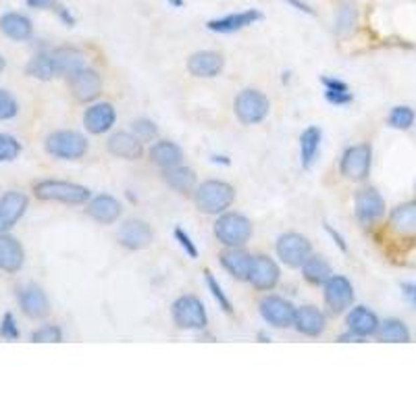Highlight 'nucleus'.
Returning <instances> with one entry per match:
<instances>
[{
  "label": "nucleus",
  "instance_id": "obj_1",
  "mask_svg": "<svg viewBox=\"0 0 416 416\" xmlns=\"http://www.w3.org/2000/svg\"><path fill=\"white\" fill-rule=\"evenodd\" d=\"M236 200V189L232 183L221 179H208L200 183L194 192L196 208L204 215H221Z\"/></svg>",
  "mask_w": 416,
  "mask_h": 416
},
{
  "label": "nucleus",
  "instance_id": "obj_2",
  "mask_svg": "<svg viewBox=\"0 0 416 416\" xmlns=\"http://www.w3.org/2000/svg\"><path fill=\"white\" fill-rule=\"evenodd\" d=\"M34 194L44 202H62V204H83L92 198V192L86 185L60 181V179H44L34 185Z\"/></svg>",
  "mask_w": 416,
  "mask_h": 416
},
{
  "label": "nucleus",
  "instance_id": "obj_3",
  "mask_svg": "<svg viewBox=\"0 0 416 416\" xmlns=\"http://www.w3.org/2000/svg\"><path fill=\"white\" fill-rule=\"evenodd\" d=\"M215 236L225 248H241L252 238V221L239 213H221L215 223Z\"/></svg>",
  "mask_w": 416,
  "mask_h": 416
},
{
  "label": "nucleus",
  "instance_id": "obj_4",
  "mask_svg": "<svg viewBox=\"0 0 416 416\" xmlns=\"http://www.w3.org/2000/svg\"><path fill=\"white\" fill-rule=\"evenodd\" d=\"M46 152L62 161H79L88 152V140L73 129H60L46 137Z\"/></svg>",
  "mask_w": 416,
  "mask_h": 416
},
{
  "label": "nucleus",
  "instance_id": "obj_5",
  "mask_svg": "<svg viewBox=\"0 0 416 416\" xmlns=\"http://www.w3.org/2000/svg\"><path fill=\"white\" fill-rule=\"evenodd\" d=\"M173 321L183 331H202L208 325L206 308L196 296H181L173 302Z\"/></svg>",
  "mask_w": 416,
  "mask_h": 416
},
{
  "label": "nucleus",
  "instance_id": "obj_6",
  "mask_svg": "<svg viewBox=\"0 0 416 416\" xmlns=\"http://www.w3.org/2000/svg\"><path fill=\"white\" fill-rule=\"evenodd\" d=\"M269 98L260 92V90H241L236 100H234V111H236V117H238L243 125H256V123H262L269 115Z\"/></svg>",
  "mask_w": 416,
  "mask_h": 416
},
{
  "label": "nucleus",
  "instance_id": "obj_7",
  "mask_svg": "<svg viewBox=\"0 0 416 416\" xmlns=\"http://www.w3.org/2000/svg\"><path fill=\"white\" fill-rule=\"evenodd\" d=\"M373 165V148L368 144L350 146L340 163V173L350 181H364L370 175Z\"/></svg>",
  "mask_w": 416,
  "mask_h": 416
},
{
  "label": "nucleus",
  "instance_id": "obj_8",
  "mask_svg": "<svg viewBox=\"0 0 416 416\" xmlns=\"http://www.w3.org/2000/svg\"><path fill=\"white\" fill-rule=\"evenodd\" d=\"M281 279V271L277 267V262L264 254H256L252 256V264H250V275H248V283L258 290V292H271L277 288Z\"/></svg>",
  "mask_w": 416,
  "mask_h": 416
},
{
  "label": "nucleus",
  "instance_id": "obj_9",
  "mask_svg": "<svg viewBox=\"0 0 416 416\" xmlns=\"http://www.w3.org/2000/svg\"><path fill=\"white\" fill-rule=\"evenodd\" d=\"M275 250H277V256L281 258V262L288 264L290 269H300L306 262V258L312 254L310 241L296 232L283 234L281 238L277 239Z\"/></svg>",
  "mask_w": 416,
  "mask_h": 416
},
{
  "label": "nucleus",
  "instance_id": "obj_10",
  "mask_svg": "<svg viewBox=\"0 0 416 416\" xmlns=\"http://www.w3.org/2000/svg\"><path fill=\"white\" fill-rule=\"evenodd\" d=\"M262 318L277 329H288L294 327V318H296V308L292 306V302H288L281 296H264L258 304Z\"/></svg>",
  "mask_w": 416,
  "mask_h": 416
},
{
  "label": "nucleus",
  "instance_id": "obj_11",
  "mask_svg": "<svg viewBox=\"0 0 416 416\" xmlns=\"http://www.w3.org/2000/svg\"><path fill=\"white\" fill-rule=\"evenodd\" d=\"M325 304L333 314H342L354 304V286L344 275H331L325 281Z\"/></svg>",
  "mask_w": 416,
  "mask_h": 416
},
{
  "label": "nucleus",
  "instance_id": "obj_12",
  "mask_svg": "<svg viewBox=\"0 0 416 416\" xmlns=\"http://www.w3.org/2000/svg\"><path fill=\"white\" fill-rule=\"evenodd\" d=\"M69 90L79 102H92L102 92V79H100L98 71L83 67L69 75Z\"/></svg>",
  "mask_w": 416,
  "mask_h": 416
},
{
  "label": "nucleus",
  "instance_id": "obj_13",
  "mask_svg": "<svg viewBox=\"0 0 416 416\" xmlns=\"http://www.w3.org/2000/svg\"><path fill=\"white\" fill-rule=\"evenodd\" d=\"M385 215V200L375 187H364L356 194V217L360 223H377Z\"/></svg>",
  "mask_w": 416,
  "mask_h": 416
},
{
  "label": "nucleus",
  "instance_id": "obj_14",
  "mask_svg": "<svg viewBox=\"0 0 416 416\" xmlns=\"http://www.w3.org/2000/svg\"><path fill=\"white\" fill-rule=\"evenodd\" d=\"M27 210V196L21 192H6L0 198V234L11 232Z\"/></svg>",
  "mask_w": 416,
  "mask_h": 416
},
{
  "label": "nucleus",
  "instance_id": "obj_15",
  "mask_svg": "<svg viewBox=\"0 0 416 416\" xmlns=\"http://www.w3.org/2000/svg\"><path fill=\"white\" fill-rule=\"evenodd\" d=\"M260 19H262V13L260 11L248 8V11H241V13L225 15L221 19H210L206 23V27L210 32H217V34H234V32H239V29H246V27L254 25Z\"/></svg>",
  "mask_w": 416,
  "mask_h": 416
},
{
  "label": "nucleus",
  "instance_id": "obj_16",
  "mask_svg": "<svg viewBox=\"0 0 416 416\" xmlns=\"http://www.w3.org/2000/svg\"><path fill=\"white\" fill-rule=\"evenodd\" d=\"M119 243L127 250H144L152 243V227L146 221L129 219L121 225Z\"/></svg>",
  "mask_w": 416,
  "mask_h": 416
},
{
  "label": "nucleus",
  "instance_id": "obj_17",
  "mask_svg": "<svg viewBox=\"0 0 416 416\" xmlns=\"http://www.w3.org/2000/svg\"><path fill=\"white\" fill-rule=\"evenodd\" d=\"M109 152L117 159L137 161L144 154V142L133 131H117L109 137Z\"/></svg>",
  "mask_w": 416,
  "mask_h": 416
},
{
  "label": "nucleus",
  "instance_id": "obj_18",
  "mask_svg": "<svg viewBox=\"0 0 416 416\" xmlns=\"http://www.w3.org/2000/svg\"><path fill=\"white\" fill-rule=\"evenodd\" d=\"M223 67H225V59L215 51H200L187 59V71L200 79L217 77L223 71Z\"/></svg>",
  "mask_w": 416,
  "mask_h": 416
},
{
  "label": "nucleus",
  "instance_id": "obj_19",
  "mask_svg": "<svg viewBox=\"0 0 416 416\" xmlns=\"http://www.w3.org/2000/svg\"><path fill=\"white\" fill-rule=\"evenodd\" d=\"M121 210H123L121 202L111 194H100V196L92 198L86 208L88 217L102 225H113L121 217Z\"/></svg>",
  "mask_w": 416,
  "mask_h": 416
},
{
  "label": "nucleus",
  "instance_id": "obj_20",
  "mask_svg": "<svg viewBox=\"0 0 416 416\" xmlns=\"http://www.w3.org/2000/svg\"><path fill=\"white\" fill-rule=\"evenodd\" d=\"M19 304H21L23 314L29 316V318H36L38 321V318H44V316L51 314V302H48V297H46L42 288H38L34 283L25 286L19 292Z\"/></svg>",
  "mask_w": 416,
  "mask_h": 416
},
{
  "label": "nucleus",
  "instance_id": "obj_21",
  "mask_svg": "<svg viewBox=\"0 0 416 416\" xmlns=\"http://www.w3.org/2000/svg\"><path fill=\"white\" fill-rule=\"evenodd\" d=\"M117 121V113L115 107L111 102H98L92 105L86 113H83V127L94 133V135H102L107 133Z\"/></svg>",
  "mask_w": 416,
  "mask_h": 416
},
{
  "label": "nucleus",
  "instance_id": "obj_22",
  "mask_svg": "<svg viewBox=\"0 0 416 416\" xmlns=\"http://www.w3.org/2000/svg\"><path fill=\"white\" fill-rule=\"evenodd\" d=\"M294 327L302 335L306 337H318L325 327H327V321H325V314L316 308V306H300L296 308V318H294Z\"/></svg>",
  "mask_w": 416,
  "mask_h": 416
},
{
  "label": "nucleus",
  "instance_id": "obj_23",
  "mask_svg": "<svg viewBox=\"0 0 416 416\" xmlns=\"http://www.w3.org/2000/svg\"><path fill=\"white\" fill-rule=\"evenodd\" d=\"M346 323H348V331H352L360 340L370 337V335H377V329L381 325L379 318H377V314L370 308H366V306H354L348 312Z\"/></svg>",
  "mask_w": 416,
  "mask_h": 416
},
{
  "label": "nucleus",
  "instance_id": "obj_24",
  "mask_svg": "<svg viewBox=\"0 0 416 416\" xmlns=\"http://www.w3.org/2000/svg\"><path fill=\"white\" fill-rule=\"evenodd\" d=\"M148 156L163 171L177 167V165H181V161H183L181 148H179L175 142H171V140H159V142H154L150 146V150H148Z\"/></svg>",
  "mask_w": 416,
  "mask_h": 416
},
{
  "label": "nucleus",
  "instance_id": "obj_25",
  "mask_svg": "<svg viewBox=\"0 0 416 416\" xmlns=\"http://www.w3.org/2000/svg\"><path fill=\"white\" fill-rule=\"evenodd\" d=\"M0 32H2L6 38L15 40V42H25V40L32 38L34 25H32V21H29L25 15H21V13H4V15L0 17Z\"/></svg>",
  "mask_w": 416,
  "mask_h": 416
},
{
  "label": "nucleus",
  "instance_id": "obj_26",
  "mask_svg": "<svg viewBox=\"0 0 416 416\" xmlns=\"http://www.w3.org/2000/svg\"><path fill=\"white\" fill-rule=\"evenodd\" d=\"M219 260H221V264L225 267V271L232 277H236L238 281H248L252 256L246 250H241V248H227L225 252H221Z\"/></svg>",
  "mask_w": 416,
  "mask_h": 416
},
{
  "label": "nucleus",
  "instance_id": "obj_27",
  "mask_svg": "<svg viewBox=\"0 0 416 416\" xmlns=\"http://www.w3.org/2000/svg\"><path fill=\"white\" fill-rule=\"evenodd\" d=\"M389 225L402 238H416V200L394 208L389 215Z\"/></svg>",
  "mask_w": 416,
  "mask_h": 416
},
{
  "label": "nucleus",
  "instance_id": "obj_28",
  "mask_svg": "<svg viewBox=\"0 0 416 416\" xmlns=\"http://www.w3.org/2000/svg\"><path fill=\"white\" fill-rule=\"evenodd\" d=\"M25 252L21 243L8 234H0V269L6 273H17L23 267Z\"/></svg>",
  "mask_w": 416,
  "mask_h": 416
},
{
  "label": "nucleus",
  "instance_id": "obj_29",
  "mask_svg": "<svg viewBox=\"0 0 416 416\" xmlns=\"http://www.w3.org/2000/svg\"><path fill=\"white\" fill-rule=\"evenodd\" d=\"M51 55H53L59 77H69L71 73H75V71H79V69L86 67V55L81 51H75V48H57Z\"/></svg>",
  "mask_w": 416,
  "mask_h": 416
},
{
  "label": "nucleus",
  "instance_id": "obj_30",
  "mask_svg": "<svg viewBox=\"0 0 416 416\" xmlns=\"http://www.w3.org/2000/svg\"><path fill=\"white\" fill-rule=\"evenodd\" d=\"M321 140H323V131L318 127H306L300 135V159H302V167L304 169H310L316 154H318V148H321Z\"/></svg>",
  "mask_w": 416,
  "mask_h": 416
},
{
  "label": "nucleus",
  "instance_id": "obj_31",
  "mask_svg": "<svg viewBox=\"0 0 416 416\" xmlns=\"http://www.w3.org/2000/svg\"><path fill=\"white\" fill-rule=\"evenodd\" d=\"M163 177L167 181V185L171 187V189H175L177 194H192V192H196V183H198V177H196V173H194V169H189V167H173V169H165V173H163Z\"/></svg>",
  "mask_w": 416,
  "mask_h": 416
},
{
  "label": "nucleus",
  "instance_id": "obj_32",
  "mask_svg": "<svg viewBox=\"0 0 416 416\" xmlns=\"http://www.w3.org/2000/svg\"><path fill=\"white\" fill-rule=\"evenodd\" d=\"M300 269H302L304 279L312 286H325V281L333 275L331 264L323 256H316V254H310Z\"/></svg>",
  "mask_w": 416,
  "mask_h": 416
},
{
  "label": "nucleus",
  "instance_id": "obj_33",
  "mask_svg": "<svg viewBox=\"0 0 416 416\" xmlns=\"http://www.w3.org/2000/svg\"><path fill=\"white\" fill-rule=\"evenodd\" d=\"M25 73L34 79H40V81H51L55 77H59L57 73V67H55V60H53V55L51 53H42L38 57L27 62L25 67Z\"/></svg>",
  "mask_w": 416,
  "mask_h": 416
},
{
  "label": "nucleus",
  "instance_id": "obj_34",
  "mask_svg": "<svg viewBox=\"0 0 416 416\" xmlns=\"http://www.w3.org/2000/svg\"><path fill=\"white\" fill-rule=\"evenodd\" d=\"M377 337L381 342H389V344H406V342H410V331H408V327L402 321L387 318V321H383L379 325Z\"/></svg>",
  "mask_w": 416,
  "mask_h": 416
},
{
  "label": "nucleus",
  "instance_id": "obj_35",
  "mask_svg": "<svg viewBox=\"0 0 416 416\" xmlns=\"http://www.w3.org/2000/svg\"><path fill=\"white\" fill-rule=\"evenodd\" d=\"M356 27V4L352 0H344L335 11V34L350 36Z\"/></svg>",
  "mask_w": 416,
  "mask_h": 416
},
{
  "label": "nucleus",
  "instance_id": "obj_36",
  "mask_svg": "<svg viewBox=\"0 0 416 416\" xmlns=\"http://www.w3.org/2000/svg\"><path fill=\"white\" fill-rule=\"evenodd\" d=\"M387 123L394 129H402V131L410 129L415 125V111L410 107H396V109H391Z\"/></svg>",
  "mask_w": 416,
  "mask_h": 416
},
{
  "label": "nucleus",
  "instance_id": "obj_37",
  "mask_svg": "<svg viewBox=\"0 0 416 416\" xmlns=\"http://www.w3.org/2000/svg\"><path fill=\"white\" fill-rule=\"evenodd\" d=\"M204 279H206V286H208V292L213 294V297L221 304V308L227 312V314H234V304L229 302V297L225 296V292H223V288H221V283L215 279V275L210 273V271H204Z\"/></svg>",
  "mask_w": 416,
  "mask_h": 416
},
{
  "label": "nucleus",
  "instance_id": "obj_38",
  "mask_svg": "<svg viewBox=\"0 0 416 416\" xmlns=\"http://www.w3.org/2000/svg\"><path fill=\"white\" fill-rule=\"evenodd\" d=\"M32 342L36 344H59L62 342V331L57 325H42L32 333Z\"/></svg>",
  "mask_w": 416,
  "mask_h": 416
},
{
  "label": "nucleus",
  "instance_id": "obj_39",
  "mask_svg": "<svg viewBox=\"0 0 416 416\" xmlns=\"http://www.w3.org/2000/svg\"><path fill=\"white\" fill-rule=\"evenodd\" d=\"M21 154V144L13 135L0 133V163H11Z\"/></svg>",
  "mask_w": 416,
  "mask_h": 416
},
{
  "label": "nucleus",
  "instance_id": "obj_40",
  "mask_svg": "<svg viewBox=\"0 0 416 416\" xmlns=\"http://www.w3.org/2000/svg\"><path fill=\"white\" fill-rule=\"evenodd\" d=\"M131 131L142 140V142H150L159 135V127L148 119H135L131 123Z\"/></svg>",
  "mask_w": 416,
  "mask_h": 416
},
{
  "label": "nucleus",
  "instance_id": "obj_41",
  "mask_svg": "<svg viewBox=\"0 0 416 416\" xmlns=\"http://www.w3.org/2000/svg\"><path fill=\"white\" fill-rule=\"evenodd\" d=\"M19 335L21 333H19V327L15 323V316L11 312H6L0 321V337L6 340V342H15V340H19Z\"/></svg>",
  "mask_w": 416,
  "mask_h": 416
},
{
  "label": "nucleus",
  "instance_id": "obj_42",
  "mask_svg": "<svg viewBox=\"0 0 416 416\" xmlns=\"http://www.w3.org/2000/svg\"><path fill=\"white\" fill-rule=\"evenodd\" d=\"M17 113H19L17 100H15L8 92H4V96H2V100H0V121L13 119V117H17Z\"/></svg>",
  "mask_w": 416,
  "mask_h": 416
},
{
  "label": "nucleus",
  "instance_id": "obj_43",
  "mask_svg": "<svg viewBox=\"0 0 416 416\" xmlns=\"http://www.w3.org/2000/svg\"><path fill=\"white\" fill-rule=\"evenodd\" d=\"M175 239L179 241V246H181V248L187 252V256H189V258H198V248L194 246L192 238H189V236H187V234H185L181 227H177V229H175Z\"/></svg>",
  "mask_w": 416,
  "mask_h": 416
},
{
  "label": "nucleus",
  "instance_id": "obj_44",
  "mask_svg": "<svg viewBox=\"0 0 416 416\" xmlns=\"http://www.w3.org/2000/svg\"><path fill=\"white\" fill-rule=\"evenodd\" d=\"M325 98H327L331 105H335V107H344V105H350L354 96H352L350 90H348V92H325Z\"/></svg>",
  "mask_w": 416,
  "mask_h": 416
},
{
  "label": "nucleus",
  "instance_id": "obj_45",
  "mask_svg": "<svg viewBox=\"0 0 416 416\" xmlns=\"http://www.w3.org/2000/svg\"><path fill=\"white\" fill-rule=\"evenodd\" d=\"M323 86H325V92H348V83L342 81V79H335V77H323L321 79Z\"/></svg>",
  "mask_w": 416,
  "mask_h": 416
},
{
  "label": "nucleus",
  "instance_id": "obj_46",
  "mask_svg": "<svg viewBox=\"0 0 416 416\" xmlns=\"http://www.w3.org/2000/svg\"><path fill=\"white\" fill-rule=\"evenodd\" d=\"M325 229H327V234H329L331 238L335 239V243L340 246V250H342V252H348V243H346V239L342 238V236H340V234H337V232H335V229H333L331 225H327Z\"/></svg>",
  "mask_w": 416,
  "mask_h": 416
},
{
  "label": "nucleus",
  "instance_id": "obj_47",
  "mask_svg": "<svg viewBox=\"0 0 416 416\" xmlns=\"http://www.w3.org/2000/svg\"><path fill=\"white\" fill-rule=\"evenodd\" d=\"M283 2H288V4H292L296 11L300 13H306V15H314V8H310L306 2H302V0H283Z\"/></svg>",
  "mask_w": 416,
  "mask_h": 416
},
{
  "label": "nucleus",
  "instance_id": "obj_48",
  "mask_svg": "<svg viewBox=\"0 0 416 416\" xmlns=\"http://www.w3.org/2000/svg\"><path fill=\"white\" fill-rule=\"evenodd\" d=\"M57 13H59V17L65 21V25H69V27H73L75 25V17L65 8V6H57Z\"/></svg>",
  "mask_w": 416,
  "mask_h": 416
},
{
  "label": "nucleus",
  "instance_id": "obj_49",
  "mask_svg": "<svg viewBox=\"0 0 416 416\" xmlns=\"http://www.w3.org/2000/svg\"><path fill=\"white\" fill-rule=\"evenodd\" d=\"M25 2L32 8H51V6L57 4V0H25Z\"/></svg>",
  "mask_w": 416,
  "mask_h": 416
},
{
  "label": "nucleus",
  "instance_id": "obj_50",
  "mask_svg": "<svg viewBox=\"0 0 416 416\" xmlns=\"http://www.w3.org/2000/svg\"><path fill=\"white\" fill-rule=\"evenodd\" d=\"M402 290H404V296L408 297V300H410V302H412V304L416 306V286L415 283H404V286H402Z\"/></svg>",
  "mask_w": 416,
  "mask_h": 416
},
{
  "label": "nucleus",
  "instance_id": "obj_51",
  "mask_svg": "<svg viewBox=\"0 0 416 416\" xmlns=\"http://www.w3.org/2000/svg\"><path fill=\"white\" fill-rule=\"evenodd\" d=\"M167 2H169L171 6H175V8H181V6H183V0H167Z\"/></svg>",
  "mask_w": 416,
  "mask_h": 416
},
{
  "label": "nucleus",
  "instance_id": "obj_52",
  "mask_svg": "<svg viewBox=\"0 0 416 416\" xmlns=\"http://www.w3.org/2000/svg\"><path fill=\"white\" fill-rule=\"evenodd\" d=\"M4 67H6V60H4V57H0V73L4 71Z\"/></svg>",
  "mask_w": 416,
  "mask_h": 416
},
{
  "label": "nucleus",
  "instance_id": "obj_53",
  "mask_svg": "<svg viewBox=\"0 0 416 416\" xmlns=\"http://www.w3.org/2000/svg\"><path fill=\"white\" fill-rule=\"evenodd\" d=\"M258 337H260L262 342H269V335H267V333H258Z\"/></svg>",
  "mask_w": 416,
  "mask_h": 416
},
{
  "label": "nucleus",
  "instance_id": "obj_54",
  "mask_svg": "<svg viewBox=\"0 0 416 416\" xmlns=\"http://www.w3.org/2000/svg\"><path fill=\"white\" fill-rule=\"evenodd\" d=\"M2 96H4V90H0V100H2Z\"/></svg>",
  "mask_w": 416,
  "mask_h": 416
}]
</instances>
